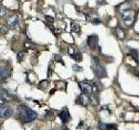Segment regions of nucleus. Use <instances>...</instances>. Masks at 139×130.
Instances as JSON below:
<instances>
[{
    "label": "nucleus",
    "mask_w": 139,
    "mask_h": 130,
    "mask_svg": "<svg viewBox=\"0 0 139 130\" xmlns=\"http://www.w3.org/2000/svg\"><path fill=\"white\" fill-rule=\"evenodd\" d=\"M17 115L19 120L23 123H30L36 120L37 114L30 108L25 105H20L17 107Z\"/></svg>",
    "instance_id": "obj_1"
},
{
    "label": "nucleus",
    "mask_w": 139,
    "mask_h": 130,
    "mask_svg": "<svg viewBox=\"0 0 139 130\" xmlns=\"http://www.w3.org/2000/svg\"><path fill=\"white\" fill-rule=\"evenodd\" d=\"M91 68L95 75L98 77H104V76H106V70L103 68V66L100 63L98 57H93L92 58Z\"/></svg>",
    "instance_id": "obj_2"
},
{
    "label": "nucleus",
    "mask_w": 139,
    "mask_h": 130,
    "mask_svg": "<svg viewBox=\"0 0 139 130\" xmlns=\"http://www.w3.org/2000/svg\"><path fill=\"white\" fill-rule=\"evenodd\" d=\"M123 21L124 22L125 25L130 27L133 25L134 20H135V11L134 10H127L124 13H123Z\"/></svg>",
    "instance_id": "obj_3"
},
{
    "label": "nucleus",
    "mask_w": 139,
    "mask_h": 130,
    "mask_svg": "<svg viewBox=\"0 0 139 130\" xmlns=\"http://www.w3.org/2000/svg\"><path fill=\"white\" fill-rule=\"evenodd\" d=\"M13 114V110L12 108L8 107L6 105L0 106V118L4 119V118H9Z\"/></svg>",
    "instance_id": "obj_4"
},
{
    "label": "nucleus",
    "mask_w": 139,
    "mask_h": 130,
    "mask_svg": "<svg viewBox=\"0 0 139 130\" xmlns=\"http://www.w3.org/2000/svg\"><path fill=\"white\" fill-rule=\"evenodd\" d=\"M79 88L83 94H90L93 90V86L87 81H81L78 83Z\"/></svg>",
    "instance_id": "obj_5"
},
{
    "label": "nucleus",
    "mask_w": 139,
    "mask_h": 130,
    "mask_svg": "<svg viewBox=\"0 0 139 130\" xmlns=\"http://www.w3.org/2000/svg\"><path fill=\"white\" fill-rule=\"evenodd\" d=\"M58 116L63 123H67L70 120V112H69V110H68V109H66V108H65V109H63L61 110V112L58 114Z\"/></svg>",
    "instance_id": "obj_6"
},
{
    "label": "nucleus",
    "mask_w": 139,
    "mask_h": 130,
    "mask_svg": "<svg viewBox=\"0 0 139 130\" xmlns=\"http://www.w3.org/2000/svg\"><path fill=\"white\" fill-rule=\"evenodd\" d=\"M98 37L96 35H91V36H89L87 38V43L89 45V47L90 49H95L98 45Z\"/></svg>",
    "instance_id": "obj_7"
},
{
    "label": "nucleus",
    "mask_w": 139,
    "mask_h": 130,
    "mask_svg": "<svg viewBox=\"0 0 139 130\" xmlns=\"http://www.w3.org/2000/svg\"><path fill=\"white\" fill-rule=\"evenodd\" d=\"M77 102L83 106H87L90 102V98L87 94H82L77 99Z\"/></svg>",
    "instance_id": "obj_8"
},
{
    "label": "nucleus",
    "mask_w": 139,
    "mask_h": 130,
    "mask_svg": "<svg viewBox=\"0 0 139 130\" xmlns=\"http://www.w3.org/2000/svg\"><path fill=\"white\" fill-rule=\"evenodd\" d=\"M10 70L6 67L1 66L0 67V81H3L10 77Z\"/></svg>",
    "instance_id": "obj_9"
},
{
    "label": "nucleus",
    "mask_w": 139,
    "mask_h": 130,
    "mask_svg": "<svg viewBox=\"0 0 139 130\" xmlns=\"http://www.w3.org/2000/svg\"><path fill=\"white\" fill-rule=\"evenodd\" d=\"M7 23L10 28L12 29L17 28V26H18V23H19V17H17V15H14V16H12V17L8 18Z\"/></svg>",
    "instance_id": "obj_10"
},
{
    "label": "nucleus",
    "mask_w": 139,
    "mask_h": 130,
    "mask_svg": "<svg viewBox=\"0 0 139 130\" xmlns=\"http://www.w3.org/2000/svg\"><path fill=\"white\" fill-rule=\"evenodd\" d=\"M98 128L100 130H116L117 126L116 124H108V123L99 122Z\"/></svg>",
    "instance_id": "obj_11"
},
{
    "label": "nucleus",
    "mask_w": 139,
    "mask_h": 130,
    "mask_svg": "<svg viewBox=\"0 0 139 130\" xmlns=\"http://www.w3.org/2000/svg\"><path fill=\"white\" fill-rule=\"evenodd\" d=\"M118 10L121 14H123V13H124L125 11H127V10H131V4L130 3H123L119 6Z\"/></svg>",
    "instance_id": "obj_12"
},
{
    "label": "nucleus",
    "mask_w": 139,
    "mask_h": 130,
    "mask_svg": "<svg viewBox=\"0 0 139 130\" xmlns=\"http://www.w3.org/2000/svg\"><path fill=\"white\" fill-rule=\"evenodd\" d=\"M1 96L3 98H4V100H5L6 102H7V101H10L12 99V96L6 89H1Z\"/></svg>",
    "instance_id": "obj_13"
},
{
    "label": "nucleus",
    "mask_w": 139,
    "mask_h": 130,
    "mask_svg": "<svg viewBox=\"0 0 139 130\" xmlns=\"http://www.w3.org/2000/svg\"><path fill=\"white\" fill-rule=\"evenodd\" d=\"M130 55L132 56V58L135 60L136 63H139V54H138V51L136 50H130Z\"/></svg>",
    "instance_id": "obj_14"
},
{
    "label": "nucleus",
    "mask_w": 139,
    "mask_h": 130,
    "mask_svg": "<svg viewBox=\"0 0 139 130\" xmlns=\"http://www.w3.org/2000/svg\"><path fill=\"white\" fill-rule=\"evenodd\" d=\"M116 35L119 39H121V40H123L125 37L124 32H123V30L121 28H116Z\"/></svg>",
    "instance_id": "obj_15"
},
{
    "label": "nucleus",
    "mask_w": 139,
    "mask_h": 130,
    "mask_svg": "<svg viewBox=\"0 0 139 130\" xmlns=\"http://www.w3.org/2000/svg\"><path fill=\"white\" fill-rule=\"evenodd\" d=\"M72 57H73V59L76 62H81V61H82V59H83L82 53H80V52L75 53L73 56H72Z\"/></svg>",
    "instance_id": "obj_16"
},
{
    "label": "nucleus",
    "mask_w": 139,
    "mask_h": 130,
    "mask_svg": "<svg viewBox=\"0 0 139 130\" xmlns=\"http://www.w3.org/2000/svg\"><path fill=\"white\" fill-rule=\"evenodd\" d=\"M49 84H50V82L47 80H43V81H41L40 82H39L38 87L41 88L42 89H45L48 87V86H49Z\"/></svg>",
    "instance_id": "obj_17"
},
{
    "label": "nucleus",
    "mask_w": 139,
    "mask_h": 130,
    "mask_svg": "<svg viewBox=\"0 0 139 130\" xmlns=\"http://www.w3.org/2000/svg\"><path fill=\"white\" fill-rule=\"evenodd\" d=\"M93 88L94 89H96L97 90H102L103 89V86L102 83L100 82V81H94L93 82Z\"/></svg>",
    "instance_id": "obj_18"
},
{
    "label": "nucleus",
    "mask_w": 139,
    "mask_h": 130,
    "mask_svg": "<svg viewBox=\"0 0 139 130\" xmlns=\"http://www.w3.org/2000/svg\"><path fill=\"white\" fill-rule=\"evenodd\" d=\"M71 30L73 32L79 33V32H80V26H79L78 23H71Z\"/></svg>",
    "instance_id": "obj_19"
},
{
    "label": "nucleus",
    "mask_w": 139,
    "mask_h": 130,
    "mask_svg": "<svg viewBox=\"0 0 139 130\" xmlns=\"http://www.w3.org/2000/svg\"><path fill=\"white\" fill-rule=\"evenodd\" d=\"M54 115V113L51 109H46L45 112V118H50Z\"/></svg>",
    "instance_id": "obj_20"
},
{
    "label": "nucleus",
    "mask_w": 139,
    "mask_h": 130,
    "mask_svg": "<svg viewBox=\"0 0 139 130\" xmlns=\"http://www.w3.org/2000/svg\"><path fill=\"white\" fill-rule=\"evenodd\" d=\"M53 58H54V61H56L57 63H61L63 65L65 64V63H63V59H62V57L59 56V55L54 54L53 55Z\"/></svg>",
    "instance_id": "obj_21"
},
{
    "label": "nucleus",
    "mask_w": 139,
    "mask_h": 130,
    "mask_svg": "<svg viewBox=\"0 0 139 130\" xmlns=\"http://www.w3.org/2000/svg\"><path fill=\"white\" fill-rule=\"evenodd\" d=\"M8 31H9V29L7 26L4 25H0V33H1V34H6Z\"/></svg>",
    "instance_id": "obj_22"
},
{
    "label": "nucleus",
    "mask_w": 139,
    "mask_h": 130,
    "mask_svg": "<svg viewBox=\"0 0 139 130\" xmlns=\"http://www.w3.org/2000/svg\"><path fill=\"white\" fill-rule=\"evenodd\" d=\"M25 51H20V52L17 53V61H19V62L23 61L24 57H25Z\"/></svg>",
    "instance_id": "obj_23"
},
{
    "label": "nucleus",
    "mask_w": 139,
    "mask_h": 130,
    "mask_svg": "<svg viewBox=\"0 0 139 130\" xmlns=\"http://www.w3.org/2000/svg\"><path fill=\"white\" fill-rule=\"evenodd\" d=\"M72 69H73V70L75 72H81L83 71V68L81 67V66H79L78 64H74L73 66H72Z\"/></svg>",
    "instance_id": "obj_24"
},
{
    "label": "nucleus",
    "mask_w": 139,
    "mask_h": 130,
    "mask_svg": "<svg viewBox=\"0 0 139 130\" xmlns=\"http://www.w3.org/2000/svg\"><path fill=\"white\" fill-rule=\"evenodd\" d=\"M68 53L70 55V56H73V55L75 54V50H74V48L72 47V46H69L68 47Z\"/></svg>",
    "instance_id": "obj_25"
},
{
    "label": "nucleus",
    "mask_w": 139,
    "mask_h": 130,
    "mask_svg": "<svg viewBox=\"0 0 139 130\" xmlns=\"http://www.w3.org/2000/svg\"><path fill=\"white\" fill-rule=\"evenodd\" d=\"M45 19H46V21L49 22V23H50L54 22V18L50 16H45Z\"/></svg>",
    "instance_id": "obj_26"
},
{
    "label": "nucleus",
    "mask_w": 139,
    "mask_h": 130,
    "mask_svg": "<svg viewBox=\"0 0 139 130\" xmlns=\"http://www.w3.org/2000/svg\"><path fill=\"white\" fill-rule=\"evenodd\" d=\"M4 15H5V10L3 7L0 6V17H4Z\"/></svg>",
    "instance_id": "obj_27"
},
{
    "label": "nucleus",
    "mask_w": 139,
    "mask_h": 130,
    "mask_svg": "<svg viewBox=\"0 0 139 130\" xmlns=\"http://www.w3.org/2000/svg\"><path fill=\"white\" fill-rule=\"evenodd\" d=\"M5 102H6V101L4 100V98H3L1 96H0V106L4 105V104H5Z\"/></svg>",
    "instance_id": "obj_28"
},
{
    "label": "nucleus",
    "mask_w": 139,
    "mask_h": 130,
    "mask_svg": "<svg viewBox=\"0 0 139 130\" xmlns=\"http://www.w3.org/2000/svg\"><path fill=\"white\" fill-rule=\"evenodd\" d=\"M25 46H26V48H29V49H30V48H34L33 46H34V44H33L32 43H26Z\"/></svg>",
    "instance_id": "obj_29"
},
{
    "label": "nucleus",
    "mask_w": 139,
    "mask_h": 130,
    "mask_svg": "<svg viewBox=\"0 0 139 130\" xmlns=\"http://www.w3.org/2000/svg\"><path fill=\"white\" fill-rule=\"evenodd\" d=\"M101 23V21L99 20L98 18H95L93 21H92V23H93V25H98V23Z\"/></svg>",
    "instance_id": "obj_30"
},
{
    "label": "nucleus",
    "mask_w": 139,
    "mask_h": 130,
    "mask_svg": "<svg viewBox=\"0 0 139 130\" xmlns=\"http://www.w3.org/2000/svg\"><path fill=\"white\" fill-rule=\"evenodd\" d=\"M62 130H70L68 127H62Z\"/></svg>",
    "instance_id": "obj_31"
},
{
    "label": "nucleus",
    "mask_w": 139,
    "mask_h": 130,
    "mask_svg": "<svg viewBox=\"0 0 139 130\" xmlns=\"http://www.w3.org/2000/svg\"><path fill=\"white\" fill-rule=\"evenodd\" d=\"M135 74H136V76H137V77H139V71H137V72H136V73H135Z\"/></svg>",
    "instance_id": "obj_32"
}]
</instances>
